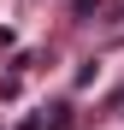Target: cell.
I'll use <instances>...</instances> for the list:
<instances>
[{"label": "cell", "instance_id": "cell-1", "mask_svg": "<svg viewBox=\"0 0 124 130\" xmlns=\"http://www.w3.org/2000/svg\"><path fill=\"white\" fill-rule=\"evenodd\" d=\"M18 130H71V106H65V101H53V106H41V112H30Z\"/></svg>", "mask_w": 124, "mask_h": 130}, {"label": "cell", "instance_id": "cell-2", "mask_svg": "<svg viewBox=\"0 0 124 130\" xmlns=\"http://www.w3.org/2000/svg\"><path fill=\"white\" fill-rule=\"evenodd\" d=\"M71 6H77V18H89V12L100 6V0H71Z\"/></svg>", "mask_w": 124, "mask_h": 130}]
</instances>
